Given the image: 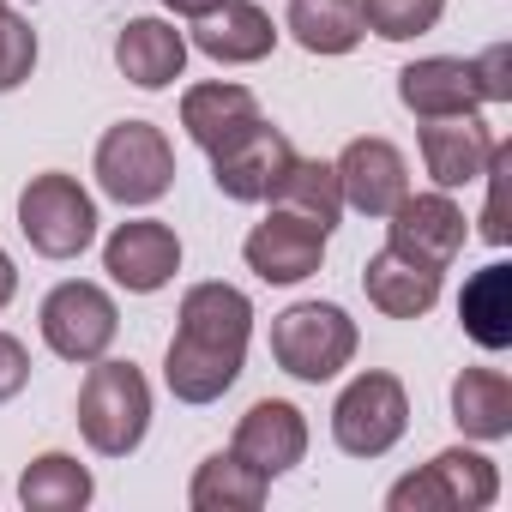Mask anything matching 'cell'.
Wrapping results in <instances>:
<instances>
[{
	"instance_id": "9",
	"label": "cell",
	"mask_w": 512,
	"mask_h": 512,
	"mask_svg": "<svg viewBox=\"0 0 512 512\" xmlns=\"http://www.w3.org/2000/svg\"><path fill=\"white\" fill-rule=\"evenodd\" d=\"M386 217H392L386 223V247L404 253V260H416V266H428V272H452L458 253H464V241H470L464 211L440 187L434 193H404Z\"/></svg>"
},
{
	"instance_id": "12",
	"label": "cell",
	"mask_w": 512,
	"mask_h": 512,
	"mask_svg": "<svg viewBox=\"0 0 512 512\" xmlns=\"http://www.w3.org/2000/svg\"><path fill=\"white\" fill-rule=\"evenodd\" d=\"M103 272L127 290V296H157L163 284H175L181 272V235L157 217H133L115 223V235L103 241Z\"/></svg>"
},
{
	"instance_id": "16",
	"label": "cell",
	"mask_w": 512,
	"mask_h": 512,
	"mask_svg": "<svg viewBox=\"0 0 512 512\" xmlns=\"http://www.w3.org/2000/svg\"><path fill=\"white\" fill-rule=\"evenodd\" d=\"M422 169L440 193H458L470 181H482L488 157H494V133L482 115H446V121H422Z\"/></svg>"
},
{
	"instance_id": "7",
	"label": "cell",
	"mask_w": 512,
	"mask_h": 512,
	"mask_svg": "<svg viewBox=\"0 0 512 512\" xmlns=\"http://www.w3.org/2000/svg\"><path fill=\"white\" fill-rule=\"evenodd\" d=\"M494 500H500V470H494V458H482L470 446H446L422 470H410L404 482L386 488L392 512H482Z\"/></svg>"
},
{
	"instance_id": "26",
	"label": "cell",
	"mask_w": 512,
	"mask_h": 512,
	"mask_svg": "<svg viewBox=\"0 0 512 512\" xmlns=\"http://www.w3.org/2000/svg\"><path fill=\"white\" fill-rule=\"evenodd\" d=\"M272 205H284V211H296V217H308V223H320V229L332 235V229H338V217H344L338 169H332V163H320V157H290L284 181L272 187Z\"/></svg>"
},
{
	"instance_id": "5",
	"label": "cell",
	"mask_w": 512,
	"mask_h": 512,
	"mask_svg": "<svg viewBox=\"0 0 512 512\" xmlns=\"http://www.w3.org/2000/svg\"><path fill=\"white\" fill-rule=\"evenodd\" d=\"M91 175L115 205H157L175 187V145L151 121H115L97 139Z\"/></svg>"
},
{
	"instance_id": "17",
	"label": "cell",
	"mask_w": 512,
	"mask_h": 512,
	"mask_svg": "<svg viewBox=\"0 0 512 512\" xmlns=\"http://www.w3.org/2000/svg\"><path fill=\"white\" fill-rule=\"evenodd\" d=\"M193 49L211 55L217 67H253V61H266L278 49V25H272L266 7H253V0H223L217 13L199 19Z\"/></svg>"
},
{
	"instance_id": "20",
	"label": "cell",
	"mask_w": 512,
	"mask_h": 512,
	"mask_svg": "<svg viewBox=\"0 0 512 512\" xmlns=\"http://www.w3.org/2000/svg\"><path fill=\"white\" fill-rule=\"evenodd\" d=\"M362 290H368V302H374L386 320H422V314L440 302V272H428V266L404 260V253L380 247L374 260L362 266Z\"/></svg>"
},
{
	"instance_id": "8",
	"label": "cell",
	"mask_w": 512,
	"mask_h": 512,
	"mask_svg": "<svg viewBox=\"0 0 512 512\" xmlns=\"http://www.w3.org/2000/svg\"><path fill=\"white\" fill-rule=\"evenodd\" d=\"M43 344L61 356V362H79L91 368L97 356H109L115 332H121V314H115V296L103 284H85V278H67L43 296Z\"/></svg>"
},
{
	"instance_id": "33",
	"label": "cell",
	"mask_w": 512,
	"mask_h": 512,
	"mask_svg": "<svg viewBox=\"0 0 512 512\" xmlns=\"http://www.w3.org/2000/svg\"><path fill=\"white\" fill-rule=\"evenodd\" d=\"M13 296H19V266H13V253L0 247V308H7Z\"/></svg>"
},
{
	"instance_id": "10",
	"label": "cell",
	"mask_w": 512,
	"mask_h": 512,
	"mask_svg": "<svg viewBox=\"0 0 512 512\" xmlns=\"http://www.w3.org/2000/svg\"><path fill=\"white\" fill-rule=\"evenodd\" d=\"M241 260H247V272L260 284H302V278H314L326 266V229L296 217V211H284V205H272L266 223L247 229Z\"/></svg>"
},
{
	"instance_id": "32",
	"label": "cell",
	"mask_w": 512,
	"mask_h": 512,
	"mask_svg": "<svg viewBox=\"0 0 512 512\" xmlns=\"http://www.w3.org/2000/svg\"><path fill=\"white\" fill-rule=\"evenodd\" d=\"M163 7H169L175 19H193V25H199L205 13H217V7H223V0H163Z\"/></svg>"
},
{
	"instance_id": "3",
	"label": "cell",
	"mask_w": 512,
	"mask_h": 512,
	"mask_svg": "<svg viewBox=\"0 0 512 512\" xmlns=\"http://www.w3.org/2000/svg\"><path fill=\"white\" fill-rule=\"evenodd\" d=\"M356 320L338 302H296L272 320V362L302 380V386H326L356 362Z\"/></svg>"
},
{
	"instance_id": "29",
	"label": "cell",
	"mask_w": 512,
	"mask_h": 512,
	"mask_svg": "<svg viewBox=\"0 0 512 512\" xmlns=\"http://www.w3.org/2000/svg\"><path fill=\"white\" fill-rule=\"evenodd\" d=\"M506 169H512V145H500V139H494V157H488V169H482V181H488L482 241H494V247H506Z\"/></svg>"
},
{
	"instance_id": "34",
	"label": "cell",
	"mask_w": 512,
	"mask_h": 512,
	"mask_svg": "<svg viewBox=\"0 0 512 512\" xmlns=\"http://www.w3.org/2000/svg\"><path fill=\"white\" fill-rule=\"evenodd\" d=\"M0 7H7V0H0Z\"/></svg>"
},
{
	"instance_id": "2",
	"label": "cell",
	"mask_w": 512,
	"mask_h": 512,
	"mask_svg": "<svg viewBox=\"0 0 512 512\" xmlns=\"http://www.w3.org/2000/svg\"><path fill=\"white\" fill-rule=\"evenodd\" d=\"M79 434L97 458H133L151 434V380L133 362L97 356L79 386Z\"/></svg>"
},
{
	"instance_id": "18",
	"label": "cell",
	"mask_w": 512,
	"mask_h": 512,
	"mask_svg": "<svg viewBox=\"0 0 512 512\" xmlns=\"http://www.w3.org/2000/svg\"><path fill=\"white\" fill-rule=\"evenodd\" d=\"M115 67L139 91H169L187 73V37L169 19H127L115 37Z\"/></svg>"
},
{
	"instance_id": "13",
	"label": "cell",
	"mask_w": 512,
	"mask_h": 512,
	"mask_svg": "<svg viewBox=\"0 0 512 512\" xmlns=\"http://www.w3.org/2000/svg\"><path fill=\"white\" fill-rule=\"evenodd\" d=\"M332 169H338L344 205L362 211V217H386L410 193V163H404V151L392 139H350Z\"/></svg>"
},
{
	"instance_id": "25",
	"label": "cell",
	"mask_w": 512,
	"mask_h": 512,
	"mask_svg": "<svg viewBox=\"0 0 512 512\" xmlns=\"http://www.w3.org/2000/svg\"><path fill=\"white\" fill-rule=\"evenodd\" d=\"M91 494H97V482H91V470H85L73 452H43V458H31L25 476H19L25 512H85Z\"/></svg>"
},
{
	"instance_id": "19",
	"label": "cell",
	"mask_w": 512,
	"mask_h": 512,
	"mask_svg": "<svg viewBox=\"0 0 512 512\" xmlns=\"http://www.w3.org/2000/svg\"><path fill=\"white\" fill-rule=\"evenodd\" d=\"M253 121H260V97L247 85H229V79H211V85H187L181 91V127L187 139L211 157L223 151L229 139H241Z\"/></svg>"
},
{
	"instance_id": "23",
	"label": "cell",
	"mask_w": 512,
	"mask_h": 512,
	"mask_svg": "<svg viewBox=\"0 0 512 512\" xmlns=\"http://www.w3.org/2000/svg\"><path fill=\"white\" fill-rule=\"evenodd\" d=\"M452 422L470 440H506L512 434V380L500 368H464L452 380Z\"/></svg>"
},
{
	"instance_id": "30",
	"label": "cell",
	"mask_w": 512,
	"mask_h": 512,
	"mask_svg": "<svg viewBox=\"0 0 512 512\" xmlns=\"http://www.w3.org/2000/svg\"><path fill=\"white\" fill-rule=\"evenodd\" d=\"M476 85H482V103H512V49L506 43L476 55Z\"/></svg>"
},
{
	"instance_id": "27",
	"label": "cell",
	"mask_w": 512,
	"mask_h": 512,
	"mask_svg": "<svg viewBox=\"0 0 512 512\" xmlns=\"http://www.w3.org/2000/svg\"><path fill=\"white\" fill-rule=\"evenodd\" d=\"M440 19H446V0H362V25L386 43L428 37Z\"/></svg>"
},
{
	"instance_id": "14",
	"label": "cell",
	"mask_w": 512,
	"mask_h": 512,
	"mask_svg": "<svg viewBox=\"0 0 512 512\" xmlns=\"http://www.w3.org/2000/svg\"><path fill=\"white\" fill-rule=\"evenodd\" d=\"M229 452H241L260 476H290L308 458V416L290 398H260V404L235 422Z\"/></svg>"
},
{
	"instance_id": "15",
	"label": "cell",
	"mask_w": 512,
	"mask_h": 512,
	"mask_svg": "<svg viewBox=\"0 0 512 512\" xmlns=\"http://www.w3.org/2000/svg\"><path fill=\"white\" fill-rule=\"evenodd\" d=\"M398 103L416 121H446V115H476L482 109V85H476V61L458 55H422L398 73Z\"/></svg>"
},
{
	"instance_id": "31",
	"label": "cell",
	"mask_w": 512,
	"mask_h": 512,
	"mask_svg": "<svg viewBox=\"0 0 512 512\" xmlns=\"http://www.w3.org/2000/svg\"><path fill=\"white\" fill-rule=\"evenodd\" d=\"M25 386H31V350L13 332H0V404L19 398Z\"/></svg>"
},
{
	"instance_id": "21",
	"label": "cell",
	"mask_w": 512,
	"mask_h": 512,
	"mask_svg": "<svg viewBox=\"0 0 512 512\" xmlns=\"http://www.w3.org/2000/svg\"><path fill=\"white\" fill-rule=\"evenodd\" d=\"M266 494H272V476H260L241 452H211L187 482L193 512H260Z\"/></svg>"
},
{
	"instance_id": "28",
	"label": "cell",
	"mask_w": 512,
	"mask_h": 512,
	"mask_svg": "<svg viewBox=\"0 0 512 512\" xmlns=\"http://www.w3.org/2000/svg\"><path fill=\"white\" fill-rule=\"evenodd\" d=\"M31 73H37V31H31L19 13L0 7V97L19 91Z\"/></svg>"
},
{
	"instance_id": "1",
	"label": "cell",
	"mask_w": 512,
	"mask_h": 512,
	"mask_svg": "<svg viewBox=\"0 0 512 512\" xmlns=\"http://www.w3.org/2000/svg\"><path fill=\"white\" fill-rule=\"evenodd\" d=\"M253 302L235 284H193L175 314V338L163 356V386L181 404H217L247 362Z\"/></svg>"
},
{
	"instance_id": "4",
	"label": "cell",
	"mask_w": 512,
	"mask_h": 512,
	"mask_svg": "<svg viewBox=\"0 0 512 512\" xmlns=\"http://www.w3.org/2000/svg\"><path fill=\"white\" fill-rule=\"evenodd\" d=\"M19 235L43 260H79L97 241V199L79 187V175L43 169L19 187Z\"/></svg>"
},
{
	"instance_id": "6",
	"label": "cell",
	"mask_w": 512,
	"mask_h": 512,
	"mask_svg": "<svg viewBox=\"0 0 512 512\" xmlns=\"http://www.w3.org/2000/svg\"><path fill=\"white\" fill-rule=\"evenodd\" d=\"M404 428H410V392L386 368L356 374L332 404V440L344 458H386L404 440Z\"/></svg>"
},
{
	"instance_id": "11",
	"label": "cell",
	"mask_w": 512,
	"mask_h": 512,
	"mask_svg": "<svg viewBox=\"0 0 512 512\" xmlns=\"http://www.w3.org/2000/svg\"><path fill=\"white\" fill-rule=\"evenodd\" d=\"M290 157H296L290 133L260 115L241 139H229L223 151H211V181H217V193L235 199V205H260V199H272V187L284 181Z\"/></svg>"
},
{
	"instance_id": "22",
	"label": "cell",
	"mask_w": 512,
	"mask_h": 512,
	"mask_svg": "<svg viewBox=\"0 0 512 512\" xmlns=\"http://www.w3.org/2000/svg\"><path fill=\"white\" fill-rule=\"evenodd\" d=\"M458 326H464V338H470L476 350H506V344H512V266H506V260L482 266V272L464 284V296H458Z\"/></svg>"
},
{
	"instance_id": "24",
	"label": "cell",
	"mask_w": 512,
	"mask_h": 512,
	"mask_svg": "<svg viewBox=\"0 0 512 512\" xmlns=\"http://www.w3.org/2000/svg\"><path fill=\"white\" fill-rule=\"evenodd\" d=\"M284 31L308 49V55H350L368 25H362V0H290Z\"/></svg>"
}]
</instances>
